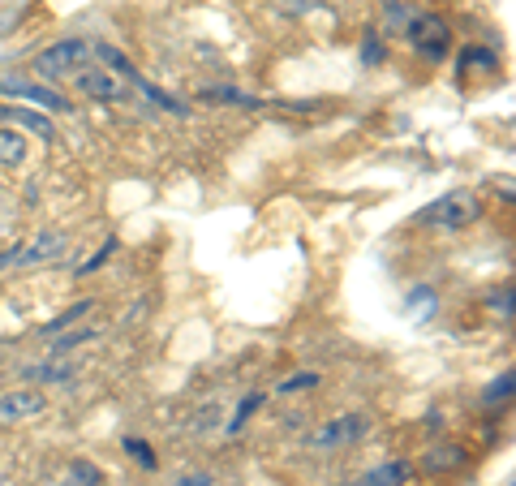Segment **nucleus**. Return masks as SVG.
Returning a JSON list of instances; mask_svg holds the SVG:
<instances>
[{
	"mask_svg": "<svg viewBox=\"0 0 516 486\" xmlns=\"http://www.w3.org/2000/svg\"><path fill=\"white\" fill-rule=\"evenodd\" d=\"M314 383H319V375H314V370H301V375H289V379L280 383V392L284 396H289V392H310Z\"/></svg>",
	"mask_w": 516,
	"mask_h": 486,
	"instance_id": "nucleus-24",
	"label": "nucleus"
},
{
	"mask_svg": "<svg viewBox=\"0 0 516 486\" xmlns=\"http://www.w3.org/2000/svg\"><path fill=\"white\" fill-rule=\"evenodd\" d=\"M9 263H18V250H5V254H0V271H5Z\"/></svg>",
	"mask_w": 516,
	"mask_h": 486,
	"instance_id": "nucleus-31",
	"label": "nucleus"
},
{
	"mask_svg": "<svg viewBox=\"0 0 516 486\" xmlns=\"http://www.w3.org/2000/svg\"><path fill=\"white\" fill-rule=\"evenodd\" d=\"M482 216V203L473 190H448L443 198H435V203H426L418 211V220L430 224V228H465Z\"/></svg>",
	"mask_w": 516,
	"mask_h": 486,
	"instance_id": "nucleus-1",
	"label": "nucleus"
},
{
	"mask_svg": "<svg viewBox=\"0 0 516 486\" xmlns=\"http://www.w3.org/2000/svg\"><path fill=\"white\" fill-rule=\"evenodd\" d=\"M258 405H263V396H258V392H250V396H246V400H241V405H237V413H233V418H228V426H224V431H228V435H237L241 426H246V422L254 418V409H258Z\"/></svg>",
	"mask_w": 516,
	"mask_h": 486,
	"instance_id": "nucleus-17",
	"label": "nucleus"
},
{
	"mask_svg": "<svg viewBox=\"0 0 516 486\" xmlns=\"http://www.w3.org/2000/svg\"><path fill=\"white\" fill-rule=\"evenodd\" d=\"M435 306H439V297L430 293V289H413V293L405 297V310L413 314V319H430V314H435Z\"/></svg>",
	"mask_w": 516,
	"mask_h": 486,
	"instance_id": "nucleus-16",
	"label": "nucleus"
},
{
	"mask_svg": "<svg viewBox=\"0 0 516 486\" xmlns=\"http://www.w3.org/2000/svg\"><path fill=\"white\" fill-rule=\"evenodd\" d=\"M61 486H104V469H99L95 461H69L65 474H61Z\"/></svg>",
	"mask_w": 516,
	"mask_h": 486,
	"instance_id": "nucleus-11",
	"label": "nucleus"
},
{
	"mask_svg": "<svg viewBox=\"0 0 516 486\" xmlns=\"http://www.w3.org/2000/svg\"><path fill=\"white\" fill-rule=\"evenodd\" d=\"M461 461H465L461 448H439L435 456H426V469H452V465H461Z\"/></svg>",
	"mask_w": 516,
	"mask_h": 486,
	"instance_id": "nucleus-23",
	"label": "nucleus"
},
{
	"mask_svg": "<svg viewBox=\"0 0 516 486\" xmlns=\"http://www.w3.org/2000/svg\"><path fill=\"white\" fill-rule=\"evenodd\" d=\"M112 250H117V237H108V241H104V246H99V250L91 254V259H86V263H82V276H86V271H95V267H104V263L112 259Z\"/></svg>",
	"mask_w": 516,
	"mask_h": 486,
	"instance_id": "nucleus-25",
	"label": "nucleus"
},
{
	"mask_svg": "<svg viewBox=\"0 0 516 486\" xmlns=\"http://www.w3.org/2000/svg\"><path fill=\"white\" fill-rule=\"evenodd\" d=\"M78 91L86 99H95V104H125L129 99V87L121 78H112L108 69H95V65H86L82 74H78Z\"/></svg>",
	"mask_w": 516,
	"mask_h": 486,
	"instance_id": "nucleus-6",
	"label": "nucleus"
},
{
	"mask_svg": "<svg viewBox=\"0 0 516 486\" xmlns=\"http://www.w3.org/2000/svg\"><path fill=\"white\" fill-rule=\"evenodd\" d=\"M65 254H69V246L61 233H43L31 250H18V263L31 267V263H48V259H65Z\"/></svg>",
	"mask_w": 516,
	"mask_h": 486,
	"instance_id": "nucleus-9",
	"label": "nucleus"
},
{
	"mask_svg": "<svg viewBox=\"0 0 516 486\" xmlns=\"http://www.w3.org/2000/svg\"><path fill=\"white\" fill-rule=\"evenodd\" d=\"M405 39L418 48V56H426V61H443L452 48V26L443 22L439 13H418V18H409Z\"/></svg>",
	"mask_w": 516,
	"mask_h": 486,
	"instance_id": "nucleus-3",
	"label": "nucleus"
},
{
	"mask_svg": "<svg viewBox=\"0 0 516 486\" xmlns=\"http://www.w3.org/2000/svg\"><path fill=\"white\" fill-rule=\"evenodd\" d=\"M409 482V465L405 461H387L379 469H370L362 486H405Z\"/></svg>",
	"mask_w": 516,
	"mask_h": 486,
	"instance_id": "nucleus-13",
	"label": "nucleus"
},
{
	"mask_svg": "<svg viewBox=\"0 0 516 486\" xmlns=\"http://www.w3.org/2000/svg\"><path fill=\"white\" fill-rule=\"evenodd\" d=\"M26 375H31V379H48V383H69V379H74V366H35V370H26Z\"/></svg>",
	"mask_w": 516,
	"mask_h": 486,
	"instance_id": "nucleus-22",
	"label": "nucleus"
},
{
	"mask_svg": "<svg viewBox=\"0 0 516 486\" xmlns=\"http://www.w3.org/2000/svg\"><path fill=\"white\" fill-rule=\"evenodd\" d=\"M362 61H366V65H379V61H383V39H379V35H366V44H362Z\"/></svg>",
	"mask_w": 516,
	"mask_h": 486,
	"instance_id": "nucleus-28",
	"label": "nucleus"
},
{
	"mask_svg": "<svg viewBox=\"0 0 516 486\" xmlns=\"http://www.w3.org/2000/svg\"><path fill=\"white\" fill-rule=\"evenodd\" d=\"M172 486H215V478H211V474H203V469H198V474H181V478L172 482Z\"/></svg>",
	"mask_w": 516,
	"mask_h": 486,
	"instance_id": "nucleus-30",
	"label": "nucleus"
},
{
	"mask_svg": "<svg viewBox=\"0 0 516 486\" xmlns=\"http://www.w3.org/2000/svg\"><path fill=\"white\" fill-rule=\"evenodd\" d=\"M491 314H495V319H512V289H508V284L491 297Z\"/></svg>",
	"mask_w": 516,
	"mask_h": 486,
	"instance_id": "nucleus-26",
	"label": "nucleus"
},
{
	"mask_svg": "<svg viewBox=\"0 0 516 486\" xmlns=\"http://www.w3.org/2000/svg\"><path fill=\"white\" fill-rule=\"evenodd\" d=\"M0 121L13 125V130L35 134V138H43V142H56V130H52V121L43 117V112H31V108H0Z\"/></svg>",
	"mask_w": 516,
	"mask_h": 486,
	"instance_id": "nucleus-8",
	"label": "nucleus"
},
{
	"mask_svg": "<svg viewBox=\"0 0 516 486\" xmlns=\"http://www.w3.org/2000/svg\"><path fill=\"white\" fill-rule=\"evenodd\" d=\"M91 52L99 56V61H108V65H112V69H108L112 78H121V82H138V78H142L138 69H134V61H129V56H121V52L112 48V44H95Z\"/></svg>",
	"mask_w": 516,
	"mask_h": 486,
	"instance_id": "nucleus-12",
	"label": "nucleus"
},
{
	"mask_svg": "<svg viewBox=\"0 0 516 486\" xmlns=\"http://www.w3.org/2000/svg\"><path fill=\"white\" fill-rule=\"evenodd\" d=\"M495 52H486V48H465L461 52V69H495Z\"/></svg>",
	"mask_w": 516,
	"mask_h": 486,
	"instance_id": "nucleus-21",
	"label": "nucleus"
},
{
	"mask_svg": "<svg viewBox=\"0 0 516 486\" xmlns=\"http://www.w3.org/2000/svg\"><path fill=\"white\" fill-rule=\"evenodd\" d=\"M138 87H142V95H147V99H151V104H160V108H168V112H177V117H181V112H185V104H181V99H172V95H164L160 87H151V82H142V78H138Z\"/></svg>",
	"mask_w": 516,
	"mask_h": 486,
	"instance_id": "nucleus-20",
	"label": "nucleus"
},
{
	"mask_svg": "<svg viewBox=\"0 0 516 486\" xmlns=\"http://www.w3.org/2000/svg\"><path fill=\"white\" fill-rule=\"evenodd\" d=\"M0 95L22 99V104L52 108V112H74V104H69V95H61L56 87H39V82H22V78H5V82H0Z\"/></svg>",
	"mask_w": 516,
	"mask_h": 486,
	"instance_id": "nucleus-5",
	"label": "nucleus"
},
{
	"mask_svg": "<svg viewBox=\"0 0 516 486\" xmlns=\"http://www.w3.org/2000/svg\"><path fill=\"white\" fill-rule=\"evenodd\" d=\"M409 18H413V13H409L405 0H383V22L392 26V31H405Z\"/></svg>",
	"mask_w": 516,
	"mask_h": 486,
	"instance_id": "nucleus-19",
	"label": "nucleus"
},
{
	"mask_svg": "<svg viewBox=\"0 0 516 486\" xmlns=\"http://www.w3.org/2000/svg\"><path fill=\"white\" fill-rule=\"evenodd\" d=\"M43 409H48V400H43V392H35V388L5 392V396H0V426L31 422V418H39Z\"/></svg>",
	"mask_w": 516,
	"mask_h": 486,
	"instance_id": "nucleus-7",
	"label": "nucleus"
},
{
	"mask_svg": "<svg viewBox=\"0 0 516 486\" xmlns=\"http://www.w3.org/2000/svg\"><path fill=\"white\" fill-rule=\"evenodd\" d=\"M26 160V138L13 125H0V168H18Z\"/></svg>",
	"mask_w": 516,
	"mask_h": 486,
	"instance_id": "nucleus-10",
	"label": "nucleus"
},
{
	"mask_svg": "<svg viewBox=\"0 0 516 486\" xmlns=\"http://www.w3.org/2000/svg\"><path fill=\"white\" fill-rule=\"evenodd\" d=\"M203 99H215V104H241V108H258V99H250L246 91H233V87H207Z\"/></svg>",
	"mask_w": 516,
	"mask_h": 486,
	"instance_id": "nucleus-18",
	"label": "nucleus"
},
{
	"mask_svg": "<svg viewBox=\"0 0 516 486\" xmlns=\"http://www.w3.org/2000/svg\"><path fill=\"white\" fill-rule=\"evenodd\" d=\"M512 396V375H499L495 388H486V400H508Z\"/></svg>",
	"mask_w": 516,
	"mask_h": 486,
	"instance_id": "nucleus-29",
	"label": "nucleus"
},
{
	"mask_svg": "<svg viewBox=\"0 0 516 486\" xmlns=\"http://www.w3.org/2000/svg\"><path fill=\"white\" fill-rule=\"evenodd\" d=\"M125 448H129V456H134L138 465H147V469H155V452L147 448L142 439H125Z\"/></svg>",
	"mask_w": 516,
	"mask_h": 486,
	"instance_id": "nucleus-27",
	"label": "nucleus"
},
{
	"mask_svg": "<svg viewBox=\"0 0 516 486\" xmlns=\"http://www.w3.org/2000/svg\"><path fill=\"white\" fill-rule=\"evenodd\" d=\"M86 314H95V302H78V306H69L65 314H56L52 323H43V336H61L69 323H82Z\"/></svg>",
	"mask_w": 516,
	"mask_h": 486,
	"instance_id": "nucleus-15",
	"label": "nucleus"
},
{
	"mask_svg": "<svg viewBox=\"0 0 516 486\" xmlns=\"http://www.w3.org/2000/svg\"><path fill=\"white\" fill-rule=\"evenodd\" d=\"M370 431V422L362 418V413H344V418H332L323 426V431H314L306 443L314 452H336V448H349V443H357Z\"/></svg>",
	"mask_w": 516,
	"mask_h": 486,
	"instance_id": "nucleus-4",
	"label": "nucleus"
},
{
	"mask_svg": "<svg viewBox=\"0 0 516 486\" xmlns=\"http://www.w3.org/2000/svg\"><path fill=\"white\" fill-rule=\"evenodd\" d=\"M86 65H91V48H86L82 39H61V44H52L48 52L35 56V74H43L48 82H56V78H78Z\"/></svg>",
	"mask_w": 516,
	"mask_h": 486,
	"instance_id": "nucleus-2",
	"label": "nucleus"
},
{
	"mask_svg": "<svg viewBox=\"0 0 516 486\" xmlns=\"http://www.w3.org/2000/svg\"><path fill=\"white\" fill-rule=\"evenodd\" d=\"M95 336H99V327H95V323H86V327H78V332H69V336H56L48 353H52V357H65V353H74L78 345H91Z\"/></svg>",
	"mask_w": 516,
	"mask_h": 486,
	"instance_id": "nucleus-14",
	"label": "nucleus"
}]
</instances>
